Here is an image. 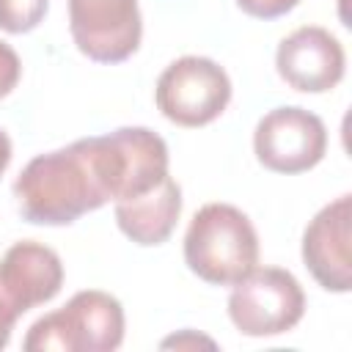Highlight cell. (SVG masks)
<instances>
[{
  "mask_svg": "<svg viewBox=\"0 0 352 352\" xmlns=\"http://www.w3.org/2000/svg\"><path fill=\"white\" fill-rule=\"evenodd\" d=\"M248 16L256 19H278L283 14H289L300 0H234Z\"/></svg>",
  "mask_w": 352,
  "mask_h": 352,
  "instance_id": "14",
  "label": "cell"
},
{
  "mask_svg": "<svg viewBox=\"0 0 352 352\" xmlns=\"http://www.w3.org/2000/svg\"><path fill=\"white\" fill-rule=\"evenodd\" d=\"M63 286L60 256L41 242H14L0 258V349L8 346L16 319L50 302Z\"/></svg>",
  "mask_w": 352,
  "mask_h": 352,
  "instance_id": "6",
  "label": "cell"
},
{
  "mask_svg": "<svg viewBox=\"0 0 352 352\" xmlns=\"http://www.w3.org/2000/svg\"><path fill=\"white\" fill-rule=\"evenodd\" d=\"M184 264L212 286H234L258 264V234L231 204H204L184 234Z\"/></svg>",
  "mask_w": 352,
  "mask_h": 352,
  "instance_id": "2",
  "label": "cell"
},
{
  "mask_svg": "<svg viewBox=\"0 0 352 352\" xmlns=\"http://www.w3.org/2000/svg\"><path fill=\"white\" fill-rule=\"evenodd\" d=\"M256 160L272 173H305L327 151L324 121L297 104H283L261 116L253 132Z\"/></svg>",
  "mask_w": 352,
  "mask_h": 352,
  "instance_id": "7",
  "label": "cell"
},
{
  "mask_svg": "<svg viewBox=\"0 0 352 352\" xmlns=\"http://www.w3.org/2000/svg\"><path fill=\"white\" fill-rule=\"evenodd\" d=\"M11 154H14V148H11V138L0 129V176H3L6 168L11 165Z\"/></svg>",
  "mask_w": 352,
  "mask_h": 352,
  "instance_id": "16",
  "label": "cell"
},
{
  "mask_svg": "<svg viewBox=\"0 0 352 352\" xmlns=\"http://www.w3.org/2000/svg\"><path fill=\"white\" fill-rule=\"evenodd\" d=\"M302 261L324 292L352 289V195L322 206L302 231Z\"/></svg>",
  "mask_w": 352,
  "mask_h": 352,
  "instance_id": "9",
  "label": "cell"
},
{
  "mask_svg": "<svg viewBox=\"0 0 352 352\" xmlns=\"http://www.w3.org/2000/svg\"><path fill=\"white\" fill-rule=\"evenodd\" d=\"M50 0H0V28L6 33H30L47 16Z\"/></svg>",
  "mask_w": 352,
  "mask_h": 352,
  "instance_id": "12",
  "label": "cell"
},
{
  "mask_svg": "<svg viewBox=\"0 0 352 352\" xmlns=\"http://www.w3.org/2000/svg\"><path fill=\"white\" fill-rule=\"evenodd\" d=\"M305 314L300 280L280 267H256L234 283L228 294V319L242 336L270 338L289 333Z\"/></svg>",
  "mask_w": 352,
  "mask_h": 352,
  "instance_id": "5",
  "label": "cell"
},
{
  "mask_svg": "<svg viewBox=\"0 0 352 352\" xmlns=\"http://www.w3.org/2000/svg\"><path fill=\"white\" fill-rule=\"evenodd\" d=\"M69 30L88 60L121 63L143 38L138 0H69Z\"/></svg>",
  "mask_w": 352,
  "mask_h": 352,
  "instance_id": "8",
  "label": "cell"
},
{
  "mask_svg": "<svg viewBox=\"0 0 352 352\" xmlns=\"http://www.w3.org/2000/svg\"><path fill=\"white\" fill-rule=\"evenodd\" d=\"M19 74H22V63H19L16 50L11 44L0 41V99L16 88Z\"/></svg>",
  "mask_w": 352,
  "mask_h": 352,
  "instance_id": "13",
  "label": "cell"
},
{
  "mask_svg": "<svg viewBox=\"0 0 352 352\" xmlns=\"http://www.w3.org/2000/svg\"><path fill=\"white\" fill-rule=\"evenodd\" d=\"M116 223L124 236H129L140 248H154L168 242L173 234L179 214H182V187L173 176H168L154 190L129 198L116 201Z\"/></svg>",
  "mask_w": 352,
  "mask_h": 352,
  "instance_id": "11",
  "label": "cell"
},
{
  "mask_svg": "<svg viewBox=\"0 0 352 352\" xmlns=\"http://www.w3.org/2000/svg\"><path fill=\"white\" fill-rule=\"evenodd\" d=\"M198 344H204V346H209V349L214 346V341H212V338L195 336L192 330H184L182 336H170V338H165V341H162V346H176V349H179V346H198Z\"/></svg>",
  "mask_w": 352,
  "mask_h": 352,
  "instance_id": "15",
  "label": "cell"
},
{
  "mask_svg": "<svg viewBox=\"0 0 352 352\" xmlns=\"http://www.w3.org/2000/svg\"><path fill=\"white\" fill-rule=\"evenodd\" d=\"M168 176L165 140L146 126H121L33 157L14 182V198L33 226H72L107 201L154 190Z\"/></svg>",
  "mask_w": 352,
  "mask_h": 352,
  "instance_id": "1",
  "label": "cell"
},
{
  "mask_svg": "<svg viewBox=\"0 0 352 352\" xmlns=\"http://www.w3.org/2000/svg\"><path fill=\"white\" fill-rule=\"evenodd\" d=\"M344 47L341 41L319 28V25H302L292 30L286 38H280L275 52V69L280 80L302 94H324L336 88L344 77Z\"/></svg>",
  "mask_w": 352,
  "mask_h": 352,
  "instance_id": "10",
  "label": "cell"
},
{
  "mask_svg": "<svg viewBox=\"0 0 352 352\" xmlns=\"http://www.w3.org/2000/svg\"><path fill=\"white\" fill-rule=\"evenodd\" d=\"M124 341V308L102 289L77 292L63 308L44 314L22 338L28 352H113Z\"/></svg>",
  "mask_w": 352,
  "mask_h": 352,
  "instance_id": "3",
  "label": "cell"
},
{
  "mask_svg": "<svg viewBox=\"0 0 352 352\" xmlns=\"http://www.w3.org/2000/svg\"><path fill=\"white\" fill-rule=\"evenodd\" d=\"M154 102L157 110L176 126H206L228 107L231 80L217 60L184 55L168 63L157 77Z\"/></svg>",
  "mask_w": 352,
  "mask_h": 352,
  "instance_id": "4",
  "label": "cell"
}]
</instances>
